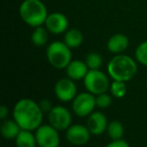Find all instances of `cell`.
Wrapping results in <instances>:
<instances>
[{
    "mask_svg": "<svg viewBox=\"0 0 147 147\" xmlns=\"http://www.w3.org/2000/svg\"><path fill=\"white\" fill-rule=\"evenodd\" d=\"M13 119L24 130H36L41 125L43 111L36 101L29 98L20 99L13 108Z\"/></svg>",
    "mask_w": 147,
    "mask_h": 147,
    "instance_id": "6da1fadb",
    "label": "cell"
},
{
    "mask_svg": "<svg viewBox=\"0 0 147 147\" xmlns=\"http://www.w3.org/2000/svg\"><path fill=\"white\" fill-rule=\"evenodd\" d=\"M107 71L113 80L127 82L136 75L138 67L132 57L125 54H116L109 61Z\"/></svg>",
    "mask_w": 147,
    "mask_h": 147,
    "instance_id": "7a4b0ae2",
    "label": "cell"
},
{
    "mask_svg": "<svg viewBox=\"0 0 147 147\" xmlns=\"http://www.w3.org/2000/svg\"><path fill=\"white\" fill-rule=\"evenodd\" d=\"M19 15L27 25L36 28L45 23L49 13L41 0H24L19 6Z\"/></svg>",
    "mask_w": 147,
    "mask_h": 147,
    "instance_id": "3957f363",
    "label": "cell"
},
{
    "mask_svg": "<svg viewBox=\"0 0 147 147\" xmlns=\"http://www.w3.org/2000/svg\"><path fill=\"white\" fill-rule=\"evenodd\" d=\"M46 58L53 67L65 69L72 61V49L64 41H53L46 49Z\"/></svg>",
    "mask_w": 147,
    "mask_h": 147,
    "instance_id": "277c9868",
    "label": "cell"
},
{
    "mask_svg": "<svg viewBox=\"0 0 147 147\" xmlns=\"http://www.w3.org/2000/svg\"><path fill=\"white\" fill-rule=\"evenodd\" d=\"M84 85L87 90L94 95L107 92L110 89V82L107 75L101 70H89L84 78Z\"/></svg>",
    "mask_w": 147,
    "mask_h": 147,
    "instance_id": "5b68a950",
    "label": "cell"
},
{
    "mask_svg": "<svg viewBox=\"0 0 147 147\" xmlns=\"http://www.w3.org/2000/svg\"><path fill=\"white\" fill-rule=\"evenodd\" d=\"M96 95L88 92L78 94L73 100V111L79 117L89 116L96 107Z\"/></svg>",
    "mask_w": 147,
    "mask_h": 147,
    "instance_id": "8992f818",
    "label": "cell"
},
{
    "mask_svg": "<svg viewBox=\"0 0 147 147\" xmlns=\"http://www.w3.org/2000/svg\"><path fill=\"white\" fill-rule=\"evenodd\" d=\"M57 131L59 130L51 124L40 125L36 132L37 145L39 147H59L61 139Z\"/></svg>",
    "mask_w": 147,
    "mask_h": 147,
    "instance_id": "52a82bcc",
    "label": "cell"
},
{
    "mask_svg": "<svg viewBox=\"0 0 147 147\" xmlns=\"http://www.w3.org/2000/svg\"><path fill=\"white\" fill-rule=\"evenodd\" d=\"M49 122L57 130H67L72 125V114L66 107L53 106L49 112Z\"/></svg>",
    "mask_w": 147,
    "mask_h": 147,
    "instance_id": "ba28073f",
    "label": "cell"
},
{
    "mask_svg": "<svg viewBox=\"0 0 147 147\" xmlns=\"http://www.w3.org/2000/svg\"><path fill=\"white\" fill-rule=\"evenodd\" d=\"M55 94L63 102H69L77 96V86L71 78H62L55 85Z\"/></svg>",
    "mask_w": 147,
    "mask_h": 147,
    "instance_id": "9c48e42d",
    "label": "cell"
},
{
    "mask_svg": "<svg viewBox=\"0 0 147 147\" xmlns=\"http://www.w3.org/2000/svg\"><path fill=\"white\" fill-rule=\"evenodd\" d=\"M66 137L68 141L73 145L82 146L89 142L91 132L87 126L81 125V124H74L67 129Z\"/></svg>",
    "mask_w": 147,
    "mask_h": 147,
    "instance_id": "30bf717a",
    "label": "cell"
},
{
    "mask_svg": "<svg viewBox=\"0 0 147 147\" xmlns=\"http://www.w3.org/2000/svg\"><path fill=\"white\" fill-rule=\"evenodd\" d=\"M46 29L49 33L59 35L62 33H65L69 27V20L65 14L61 12H53L49 14L44 23Z\"/></svg>",
    "mask_w": 147,
    "mask_h": 147,
    "instance_id": "8fae6325",
    "label": "cell"
},
{
    "mask_svg": "<svg viewBox=\"0 0 147 147\" xmlns=\"http://www.w3.org/2000/svg\"><path fill=\"white\" fill-rule=\"evenodd\" d=\"M107 118L100 111H96L89 115L87 121V127L89 128L91 134L93 135H101L107 130L108 127Z\"/></svg>",
    "mask_w": 147,
    "mask_h": 147,
    "instance_id": "7c38bea8",
    "label": "cell"
},
{
    "mask_svg": "<svg viewBox=\"0 0 147 147\" xmlns=\"http://www.w3.org/2000/svg\"><path fill=\"white\" fill-rule=\"evenodd\" d=\"M129 46V39L125 34L116 33L107 41V48L113 54H122Z\"/></svg>",
    "mask_w": 147,
    "mask_h": 147,
    "instance_id": "4fadbf2b",
    "label": "cell"
},
{
    "mask_svg": "<svg viewBox=\"0 0 147 147\" xmlns=\"http://www.w3.org/2000/svg\"><path fill=\"white\" fill-rule=\"evenodd\" d=\"M89 70L90 69H89L86 62L81 61V60H72L66 68L68 77L73 79L74 81L84 79Z\"/></svg>",
    "mask_w": 147,
    "mask_h": 147,
    "instance_id": "5bb4252c",
    "label": "cell"
},
{
    "mask_svg": "<svg viewBox=\"0 0 147 147\" xmlns=\"http://www.w3.org/2000/svg\"><path fill=\"white\" fill-rule=\"evenodd\" d=\"M21 130V127L18 125V123L14 119L4 120L1 123V127H0L1 135L5 139H15Z\"/></svg>",
    "mask_w": 147,
    "mask_h": 147,
    "instance_id": "9a60e30c",
    "label": "cell"
},
{
    "mask_svg": "<svg viewBox=\"0 0 147 147\" xmlns=\"http://www.w3.org/2000/svg\"><path fill=\"white\" fill-rule=\"evenodd\" d=\"M83 40H84L83 33L77 28H72V29L66 31L65 37H64V42L71 49L81 46L83 43Z\"/></svg>",
    "mask_w": 147,
    "mask_h": 147,
    "instance_id": "2e32d148",
    "label": "cell"
},
{
    "mask_svg": "<svg viewBox=\"0 0 147 147\" xmlns=\"http://www.w3.org/2000/svg\"><path fill=\"white\" fill-rule=\"evenodd\" d=\"M17 147H36L37 145L36 134H32L30 130L22 129L15 138Z\"/></svg>",
    "mask_w": 147,
    "mask_h": 147,
    "instance_id": "e0dca14e",
    "label": "cell"
},
{
    "mask_svg": "<svg viewBox=\"0 0 147 147\" xmlns=\"http://www.w3.org/2000/svg\"><path fill=\"white\" fill-rule=\"evenodd\" d=\"M49 32L46 27H43L42 25L36 27L31 35V41L36 46H43L49 41Z\"/></svg>",
    "mask_w": 147,
    "mask_h": 147,
    "instance_id": "ac0fdd59",
    "label": "cell"
},
{
    "mask_svg": "<svg viewBox=\"0 0 147 147\" xmlns=\"http://www.w3.org/2000/svg\"><path fill=\"white\" fill-rule=\"evenodd\" d=\"M107 132H108L109 137H110L112 140L122 139V137H123V135H124L123 124L120 121H117V120L111 121L110 123L108 124Z\"/></svg>",
    "mask_w": 147,
    "mask_h": 147,
    "instance_id": "d6986e66",
    "label": "cell"
},
{
    "mask_svg": "<svg viewBox=\"0 0 147 147\" xmlns=\"http://www.w3.org/2000/svg\"><path fill=\"white\" fill-rule=\"evenodd\" d=\"M110 92L116 98H123L127 92V86L125 82L114 80L110 84Z\"/></svg>",
    "mask_w": 147,
    "mask_h": 147,
    "instance_id": "ffe728a7",
    "label": "cell"
},
{
    "mask_svg": "<svg viewBox=\"0 0 147 147\" xmlns=\"http://www.w3.org/2000/svg\"><path fill=\"white\" fill-rule=\"evenodd\" d=\"M85 62H86V64L88 65L90 70H96L100 69L101 66L103 65V58L99 53L91 52L87 55Z\"/></svg>",
    "mask_w": 147,
    "mask_h": 147,
    "instance_id": "44dd1931",
    "label": "cell"
},
{
    "mask_svg": "<svg viewBox=\"0 0 147 147\" xmlns=\"http://www.w3.org/2000/svg\"><path fill=\"white\" fill-rule=\"evenodd\" d=\"M135 58L140 64L147 66V40L138 45L135 50Z\"/></svg>",
    "mask_w": 147,
    "mask_h": 147,
    "instance_id": "7402d4cb",
    "label": "cell"
},
{
    "mask_svg": "<svg viewBox=\"0 0 147 147\" xmlns=\"http://www.w3.org/2000/svg\"><path fill=\"white\" fill-rule=\"evenodd\" d=\"M112 104V98L109 94L101 93V94L96 95V105L99 108H108Z\"/></svg>",
    "mask_w": 147,
    "mask_h": 147,
    "instance_id": "603a6c76",
    "label": "cell"
},
{
    "mask_svg": "<svg viewBox=\"0 0 147 147\" xmlns=\"http://www.w3.org/2000/svg\"><path fill=\"white\" fill-rule=\"evenodd\" d=\"M38 104H39V106H40L41 110H42L43 112H47V113H49L53 107L49 99H42Z\"/></svg>",
    "mask_w": 147,
    "mask_h": 147,
    "instance_id": "cb8c5ba5",
    "label": "cell"
},
{
    "mask_svg": "<svg viewBox=\"0 0 147 147\" xmlns=\"http://www.w3.org/2000/svg\"><path fill=\"white\" fill-rule=\"evenodd\" d=\"M106 147H130V145L125 140L119 139V140H112V142H110Z\"/></svg>",
    "mask_w": 147,
    "mask_h": 147,
    "instance_id": "d4e9b609",
    "label": "cell"
},
{
    "mask_svg": "<svg viewBox=\"0 0 147 147\" xmlns=\"http://www.w3.org/2000/svg\"><path fill=\"white\" fill-rule=\"evenodd\" d=\"M7 116H8V109H7V107L4 106V105L0 106V119L4 120Z\"/></svg>",
    "mask_w": 147,
    "mask_h": 147,
    "instance_id": "484cf974",
    "label": "cell"
}]
</instances>
